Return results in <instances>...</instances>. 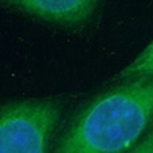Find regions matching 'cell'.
<instances>
[{
	"label": "cell",
	"instance_id": "cell-1",
	"mask_svg": "<svg viewBox=\"0 0 153 153\" xmlns=\"http://www.w3.org/2000/svg\"><path fill=\"white\" fill-rule=\"evenodd\" d=\"M153 126V75L117 81L71 118L54 153H125Z\"/></svg>",
	"mask_w": 153,
	"mask_h": 153
},
{
	"label": "cell",
	"instance_id": "cell-3",
	"mask_svg": "<svg viewBox=\"0 0 153 153\" xmlns=\"http://www.w3.org/2000/svg\"><path fill=\"white\" fill-rule=\"evenodd\" d=\"M23 12L63 27H79L93 16L100 0H0Z\"/></svg>",
	"mask_w": 153,
	"mask_h": 153
},
{
	"label": "cell",
	"instance_id": "cell-5",
	"mask_svg": "<svg viewBox=\"0 0 153 153\" xmlns=\"http://www.w3.org/2000/svg\"><path fill=\"white\" fill-rule=\"evenodd\" d=\"M125 153H153V126L132 149Z\"/></svg>",
	"mask_w": 153,
	"mask_h": 153
},
{
	"label": "cell",
	"instance_id": "cell-4",
	"mask_svg": "<svg viewBox=\"0 0 153 153\" xmlns=\"http://www.w3.org/2000/svg\"><path fill=\"white\" fill-rule=\"evenodd\" d=\"M153 75V40L136 56L133 62H130L125 69H122L116 76L113 82L125 81V79L138 78V76H152Z\"/></svg>",
	"mask_w": 153,
	"mask_h": 153
},
{
	"label": "cell",
	"instance_id": "cell-2",
	"mask_svg": "<svg viewBox=\"0 0 153 153\" xmlns=\"http://www.w3.org/2000/svg\"><path fill=\"white\" fill-rule=\"evenodd\" d=\"M62 113L56 100H28L0 108V153H48Z\"/></svg>",
	"mask_w": 153,
	"mask_h": 153
}]
</instances>
